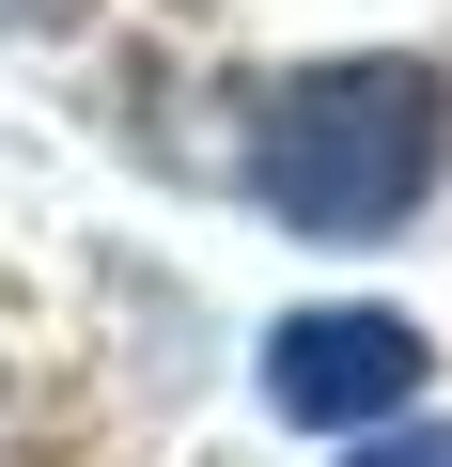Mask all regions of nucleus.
I'll return each mask as SVG.
<instances>
[{"mask_svg": "<svg viewBox=\"0 0 452 467\" xmlns=\"http://www.w3.org/2000/svg\"><path fill=\"white\" fill-rule=\"evenodd\" d=\"M452 171V78L405 63V47H343V63H297L250 94V202L312 250H374L405 234Z\"/></svg>", "mask_w": 452, "mask_h": 467, "instance_id": "f257e3e1", "label": "nucleus"}, {"mask_svg": "<svg viewBox=\"0 0 452 467\" xmlns=\"http://www.w3.org/2000/svg\"><path fill=\"white\" fill-rule=\"evenodd\" d=\"M421 389H436V343L374 296H328V312L266 327V405L297 436H390V420H421Z\"/></svg>", "mask_w": 452, "mask_h": 467, "instance_id": "f03ea898", "label": "nucleus"}, {"mask_svg": "<svg viewBox=\"0 0 452 467\" xmlns=\"http://www.w3.org/2000/svg\"><path fill=\"white\" fill-rule=\"evenodd\" d=\"M343 467H452L436 420H390V436H343Z\"/></svg>", "mask_w": 452, "mask_h": 467, "instance_id": "7ed1b4c3", "label": "nucleus"}, {"mask_svg": "<svg viewBox=\"0 0 452 467\" xmlns=\"http://www.w3.org/2000/svg\"><path fill=\"white\" fill-rule=\"evenodd\" d=\"M79 16H110V0H0V32H79Z\"/></svg>", "mask_w": 452, "mask_h": 467, "instance_id": "20e7f679", "label": "nucleus"}]
</instances>
